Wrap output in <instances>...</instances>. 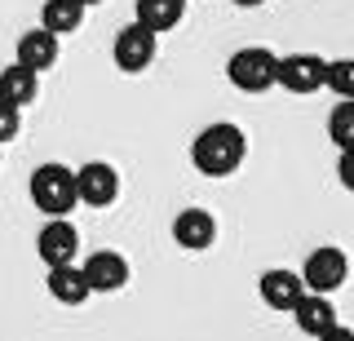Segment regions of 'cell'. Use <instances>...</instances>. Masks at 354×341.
I'll return each mask as SVG.
<instances>
[{"instance_id": "2e32d148", "label": "cell", "mask_w": 354, "mask_h": 341, "mask_svg": "<svg viewBox=\"0 0 354 341\" xmlns=\"http://www.w3.org/2000/svg\"><path fill=\"white\" fill-rule=\"evenodd\" d=\"M84 23V5L80 0H44L40 5V27L53 31V36H71V31H80Z\"/></svg>"}, {"instance_id": "603a6c76", "label": "cell", "mask_w": 354, "mask_h": 341, "mask_svg": "<svg viewBox=\"0 0 354 341\" xmlns=\"http://www.w3.org/2000/svg\"><path fill=\"white\" fill-rule=\"evenodd\" d=\"M239 9H257V5H266V0H235Z\"/></svg>"}, {"instance_id": "6da1fadb", "label": "cell", "mask_w": 354, "mask_h": 341, "mask_svg": "<svg viewBox=\"0 0 354 341\" xmlns=\"http://www.w3.org/2000/svg\"><path fill=\"white\" fill-rule=\"evenodd\" d=\"M243 160H248V138L230 120H213L191 138V164L204 178H230Z\"/></svg>"}, {"instance_id": "3957f363", "label": "cell", "mask_w": 354, "mask_h": 341, "mask_svg": "<svg viewBox=\"0 0 354 341\" xmlns=\"http://www.w3.org/2000/svg\"><path fill=\"white\" fill-rule=\"evenodd\" d=\"M226 80L243 93H266L270 84H279V53H270L261 45L235 49L230 62H226Z\"/></svg>"}, {"instance_id": "8992f818", "label": "cell", "mask_w": 354, "mask_h": 341, "mask_svg": "<svg viewBox=\"0 0 354 341\" xmlns=\"http://www.w3.org/2000/svg\"><path fill=\"white\" fill-rule=\"evenodd\" d=\"M75 195L84 208H111L120 200V173L106 160H88L75 169Z\"/></svg>"}, {"instance_id": "5b68a950", "label": "cell", "mask_w": 354, "mask_h": 341, "mask_svg": "<svg viewBox=\"0 0 354 341\" xmlns=\"http://www.w3.org/2000/svg\"><path fill=\"white\" fill-rule=\"evenodd\" d=\"M155 45H160V36L147 31L138 18H133V23H124L115 31V40H111V58H115V67L124 75H142L155 62Z\"/></svg>"}, {"instance_id": "52a82bcc", "label": "cell", "mask_w": 354, "mask_h": 341, "mask_svg": "<svg viewBox=\"0 0 354 341\" xmlns=\"http://www.w3.org/2000/svg\"><path fill=\"white\" fill-rule=\"evenodd\" d=\"M36 252L44 266H66V261H75V252H80V230H75L71 217H49V222L40 226L36 235Z\"/></svg>"}, {"instance_id": "d6986e66", "label": "cell", "mask_w": 354, "mask_h": 341, "mask_svg": "<svg viewBox=\"0 0 354 341\" xmlns=\"http://www.w3.org/2000/svg\"><path fill=\"white\" fill-rule=\"evenodd\" d=\"M328 89L337 93V102H354V58L328 62Z\"/></svg>"}, {"instance_id": "ffe728a7", "label": "cell", "mask_w": 354, "mask_h": 341, "mask_svg": "<svg viewBox=\"0 0 354 341\" xmlns=\"http://www.w3.org/2000/svg\"><path fill=\"white\" fill-rule=\"evenodd\" d=\"M18 133H22V107L0 102V147H5V142H14Z\"/></svg>"}, {"instance_id": "7a4b0ae2", "label": "cell", "mask_w": 354, "mask_h": 341, "mask_svg": "<svg viewBox=\"0 0 354 341\" xmlns=\"http://www.w3.org/2000/svg\"><path fill=\"white\" fill-rule=\"evenodd\" d=\"M31 204L40 208L44 217H71L75 204H80V195H75V169H66V164H40L36 173H31Z\"/></svg>"}, {"instance_id": "d4e9b609", "label": "cell", "mask_w": 354, "mask_h": 341, "mask_svg": "<svg viewBox=\"0 0 354 341\" xmlns=\"http://www.w3.org/2000/svg\"><path fill=\"white\" fill-rule=\"evenodd\" d=\"M0 164H5V147H0Z\"/></svg>"}, {"instance_id": "8fae6325", "label": "cell", "mask_w": 354, "mask_h": 341, "mask_svg": "<svg viewBox=\"0 0 354 341\" xmlns=\"http://www.w3.org/2000/svg\"><path fill=\"white\" fill-rule=\"evenodd\" d=\"M257 293H261V302L270 306V311H292V306L306 297L301 270H288V266H274V270H266L261 279H257Z\"/></svg>"}, {"instance_id": "cb8c5ba5", "label": "cell", "mask_w": 354, "mask_h": 341, "mask_svg": "<svg viewBox=\"0 0 354 341\" xmlns=\"http://www.w3.org/2000/svg\"><path fill=\"white\" fill-rule=\"evenodd\" d=\"M80 5H84V9H88V5H102V0H80Z\"/></svg>"}, {"instance_id": "e0dca14e", "label": "cell", "mask_w": 354, "mask_h": 341, "mask_svg": "<svg viewBox=\"0 0 354 341\" xmlns=\"http://www.w3.org/2000/svg\"><path fill=\"white\" fill-rule=\"evenodd\" d=\"M182 18H186V0H138V23L155 36L173 31Z\"/></svg>"}, {"instance_id": "4fadbf2b", "label": "cell", "mask_w": 354, "mask_h": 341, "mask_svg": "<svg viewBox=\"0 0 354 341\" xmlns=\"http://www.w3.org/2000/svg\"><path fill=\"white\" fill-rule=\"evenodd\" d=\"M22 67H31V71H49V67H58V36L53 31H44V27H31V31H22L18 36V58Z\"/></svg>"}, {"instance_id": "ac0fdd59", "label": "cell", "mask_w": 354, "mask_h": 341, "mask_svg": "<svg viewBox=\"0 0 354 341\" xmlns=\"http://www.w3.org/2000/svg\"><path fill=\"white\" fill-rule=\"evenodd\" d=\"M328 138L337 151H350L354 147V102H337L328 111Z\"/></svg>"}, {"instance_id": "30bf717a", "label": "cell", "mask_w": 354, "mask_h": 341, "mask_svg": "<svg viewBox=\"0 0 354 341\" xmlns=\"http://www.w3.org/2000/svg\"><path fill=\"white\" fill-rule=\"evenodd\" d=\"M80 270H84V279H88L93 293H120L129 284V257L115 252V248H97Z\"/></svg>"}, {"instance_id": "ba28073f", "label": "cell", "mask_w": 354, "mask_h": 341, "mask_svg": "<svg viewBox=\"0 0 354 341\" xmlns=\"http://www.w3.org/2000/svg\"><path fill=\"white\" fill-rule=\"evenodd\" d=\"M279 84L288 93L328 89V58H319V53H288V58H279Z\"/></svg>"}, {"instance_id": "277c9868", "label": "cell", "mask_w": 354, "mask_h": 341, "mask_svg": "<svg viewBox=\"0 0 354 341\" xmlns=\"http://www.w3.org/2000/svg\"><path fill=\"white\" fill-rule=\"evenodd\" d=\"M346 279H350V257H346V248H337V244H319V248H310V257H306V266H301V284H306V293L332 297V293L346 288Z\"/></svg>"}, {"instance_id": "5bb4252c", "label": "cell", "mask_w": 354, "mask_h": 341, "mask_svg": "<svg viewBox=\"0 0 354 341\" xmlns=\"http://www.w3.org/2000/svg\"><path fill=\"white\" fill-rule=\"evenodd\" d=\"M44 288H49V297L58 306H84L88 302V279H84V270L75 266V261H66V266H53L49 270V279H44Z\"/></svg>"}, {"instance_id": "7c38bea8", "label": "cell", "mask_w": 354, "mask_h": 341, "mask_svg": "<svg viewBox=\"0 0 354 341\" xmlns=\"http://www.w3.org/2000/svg\"><path fill=\"white\" fill-rule=\"evenodd\" d=\"M292 324H297V333H306V337H324L332 324H341L337 319V306H332V297H319V293H306L301 302L292 306Z\"/></svg>"}, {"instance_id": "9a60e30c", "label": "cell", "mask_w": 354, "mask_h": 341, "mask_svg": "<svg viewBox=\"0 0 354 341\" xmlns=\"http://www.w3.org/2000/svg\"><path fill=\"white\" fill-rule=\"evenodd\" d=\"M40 98V75L31 67H22V62H9L5 71H0V102L9 107H31Z\"/></svg>"}, {"instance_id": "9c48e42d", "label": "cell", "mask_w": 354, "mask_h": 341, "mask_svg": "<svg viewBox=\"0 0 354 341\" xmlns=\"http://www.w3.org/2000/svg\"><path fill=\"white\" fill-rule=\"evenodd\" d=\"M173 244L186 252H204L217 244V217L208 208H182L173 217Z\"/></svg>"}, {"instance_id": "44dd1931", "label": "cell", "mask_w": 354, "mask_h": 341, "mask_svg": "<svg viewBox=\"0 0 354 341\" xmlns=\"http://www.w3.org/2000/svg\"><path fill=\"white\" fill-rule=\"evenodd\" d=\"M337 182H341V186H346V191L354 195V147L337 156Z\"/></svg>"}, {"instance_id": "7402d4cb", "label": "cell", "mask_w": 354, "mask_h": 341, "mask_svg": "<svg viewBox=\"0 0 354 341\" xmlns=\"http://www.w3.org/2000/svg\"><path fill=\"white\" fill-rule=\"evenodd\" d=\"M319 341H354V328H350V324H332Z\"/></svg>"}]
</instances>
